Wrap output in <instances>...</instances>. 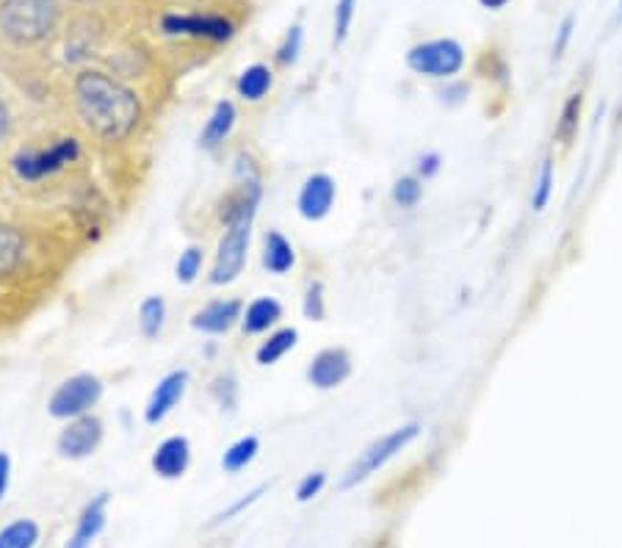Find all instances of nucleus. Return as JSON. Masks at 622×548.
<instances>
[{"mask_svg":"<svg viewBox=\"0 0 622 548\" xmlns=\"http://www.w3.org/2000/svg\"><path fill=\"white\" fill-rule=\"evenodd\" d=\"M84 123L103 139H119L139 123V101L130 89L103 73H84L75 84Z\"/></svg>","mask_w":622,"mask_h":548,"instance_id":"f257e3e1","label":"nucleus"},{"mask_svg":"<svg viewBox=\"0 0 622 548\" xmlns=\"http://www.w3.org/2000/svg\"><path fill=\"white\" fill-rule=\"evenodd\" d=\"M56 23L53 0H7L0 7V25L12 40L36 42Z\"/></svg>","mask_w":622,"mask_h":548,"instance_id":"f03ea898","label":"nucleus"},{"mask_svg":"<svg viewBox=\"0 0 622 548\" xmlns=\"http://www.w3.org/2000/svg\"><path fill=\"white\" fill-rule=\"evenodd\" d=\"M418 432H421V426L407 424V426H399V430L388 432V435L379 438V441H373L371 446H368L366 452L357 457V463L346 471L344 482H340V491H351V487H357L360 482H366L371 474H377V471L382 468V465H388L390 460L401 452V449H407L412 441H415Z\"/></svg>","mask_w":622,"mask_h":548,"instance_id":"7ed1b4c3","label":"nucleus"},{"mask_svg":"<svg viewBox=\"0 0 622 548\" xmlns=\"http://www.w3.org/2000/svg\"><path fill=\"white\" fill-rule=\"evenodd\" d=\"M252 219H255V213H246V217H239L233 219V222H228V233H224L222 244H219V255L211 272L213 286L233 283L241 274V268H244L246 250H250Z\"/></svg>","mask_w":622,"mask_h":548,"instance_id":"20e7f679","label":"nucleus"},{"mask_svg":"<svg viewBox=\"0 0 622 548\" xmlns=\"http://www.w3.org/2000/svg\"><path fill=\"white\" fill-rule=\"evenodd\" d=\"M407 64L415 70L418 75H429V78H451L465 64V51L456 40H432L415 45L407 53Z\"/></svg>","mask_w":622,"mask_h":548,"instance_id":"39448f33","label":"nucleus"},{"mask_svg":"<svg viewBox=\"0 0 622 548\" xmlns=\"http://www.w3.org/2000/svg\"><path fill=\"white\" fill-rule=\"evenodd\" d=\"M101 380L92 375H78L64 382V386L53 393L51 415H56V419H81V415H86L101 402Z\"/></svg>","mask_w":622,"mask_h":548,"instance_id":"423d86ee","label":"nucleus"},{"mask_svg":"<svg viewBox=\"0 0 622 548\" xmlns=\"http://www.w3.org/2000/svg\"><path fill=\"white\" fill-rule=\"evenodd\" d=\"M75 158H78V141L62 139L42 152H23V156H18L14 167H18L20 178L36 180L45 178V175L59 172V169H64L70 161H75Z\"/></svg>","mask_w":622,"mask_h":548,"instance_id":"0eeeda50","label":"nucleus"},{"mask_svg":"<svg viewBox=\"0 0 622 548\" xmlns=\"http://www.w3.org/2000/svg\"><path fill=\"white\" fill-rule=\"evenodd\" d=\"M103 438V424L95 415H81L59 438V452L70 460L89 457Z\"/></svg>","mask_w":622,"mask_h":548,"instance_id":"6e6552de","label":"nucleus"},{"mask_svg":"<svg viewBox=\"0 0 622 548\" xmlns=\"http://www.w3.org/2000/svg\"><path fill=\"white\" fill-rule=\"evenodd\" d=\"M351 375V358L346 349H324L321 355H316L307 371V380L321 391L340 386L346 377Z\"/></svg>","mask_w":622,"mask_h":548,"instance_id":"1a4fd4ad","label":"nucleus"},{"mask_svg":"<svg viewBox=\"0 0 622 548\" xmlns=\"http://www.w3.org/2000/svg\"><path fill=\"white\" fill-rule=\"evenodd\" d=\"M335 202V180L329 175H313V178L305 180L299 191V213L305 219H318L327 217L333 211Z\"/></svg>","mask_w":622,"mask_h":548,"instance_id":"9d476101","label":"nucleus"},{"mask_svg":"<svg viewBox=\"0 0 622 548\" xmlns=\"http://www.w3.org/2000/svg\"><path fill=\"white\" fill-rule=\"evenodd\" d=\"M186 382H189V375H186V371H172V375L164 377V380L158 382V388L152 391L150 402H147L145 410L147 424H158V421L167 419L169 410L183 399Z\"/></svg>","mask_w":622,"mask_h":548,"instance_id":"9b49d317","label":"nucleus"},{"mask_svg":"<svg viewBox=\"0 0 622 548\" xmlns=\"http://www.w3.org/2000/svg\"><path fill=\"white\" fill-rule=\"evenodd\" d=\"M106 504H108V493H101V496H95L89 504H86L78 524H75L73 537H70L64 548H92V542H95L97 537H101V531L106 529Z\"/></svg>","mask_w":622,"mask_h":548,"instance_id":"f8f14e48","label":"nucleus"},{"mask_svg":"<svg viewBox=\"0 0 622 548\" xmlns=\"http://www.w3.org/2000/svg\"><path fill=\"white\" fill-rule=\"evenodd\" d=\"M189 441H186L183 435H175L167 438V441L156 449V454H152V468H156V474L164 476V479H178V476H183L186 468H189Z\"/></svg>","mask_w":622,"mask_h":548,"instance_id":"ddd939ff","label":"nucleus"},{"mask_svg":"<svg viewBox=\"0 0 622 548\" xmlns=\"http://www.w3.org/2000/svg\"><path fill=\"white\" fill-rule=\"evenodd\" d=\"M164 29L169 34H189V36H205V40H230L233 34V25L222 18H180V14H172V18L164 20Z\"/></svg>","mask_w":622,"mask_h":548,"instance_id":"4468645a","label":"nucleus"},{"mask_svg":"<svg viewBox=\"0 0 622 548\" xmlns=\"http://www.w3.org/2000/svg\"><path fill=\"white\" fill-rule=\"evenodd\" d=\"M241 316L239 299H217V303L205 305L200 314L194 316L191 325L202 333H228L235 325V319Z\"/></svg>","mask_w":622,"mask_h":548,"instance_id":"2eb2a0df","label":"nucleus"},{"mask_svg":"<svg viewBox=\"0 0 622 548\" xmlns=\"http://www.w3.org/2000/svg\"><path fill=\"white\" fill-rule=\"evenodd\" d=\"M263 266L272 274H285L294 266V246L285 241L283 233L272 230L266 233V252H263Z\"/></svg>","mask_w":622,"mask_h":548,"instance_id":"dca6fc26","label":"nucleus"},{"mask_svg":"<svg viewBox=\"0 0 622 548\" xmlns=\"http://www.w3.org/2000/svg\"><path fill=\"white\" fill-rule=\"evenodd\" d=\"M283 316V308H280L277 299L272 297H261L255 299V303L246 308V316H244V333H250V336H255V333H263L268 330V327L274 325V322Z\"/></svg>","mask_w":622,"mask_h":548,"instance_id":"f3484780","label":"nucleus"},{"mask_svg":"<svg viewBox=\"0 0 622 548\" xmlns=\"http://www.w3.org/2000/svg\"><path fill=\"white\" fill-rule=\"evenodd\" d=\"M581 106H583V97L578 95V92L567 97V103L561 106L559 123H556V139H559V145L570 147L572 141H576L578 128H581Z\"/></svg>","mask_w":622,"mask_h":548,"instance_id":"a211bd4d","label":"nucleus"},{"mask_svg":"<svg viewBox=\"0 0 622 548\" xmlns=\"http://www.w3.org/2000/svg\"><path fill=\"white\" fill-rule=\"evenodd\" d=\"M235 125V108L233 103H219L217 112H213V117L208 119L205 130H202V147H217L219 141L228 139V134L233 130Z\"/></svg>","mask_w":622,"mask_h":548,"instance_id":"6ab92c4d","label":"nucleus"},{"mask_svg":"<svg viewBox=\"0 0 622 548\" xmlns=\"http://www.w3.org/2000/svg\"><path fill=\"white\" fill-rule=\"evenodd\" d=\"M36 540H40V526L29 518L0 529V548H34Z\"/></svg>","mask_w":622,"mask_h":548,"instance_id":"aec40b11","label":"nucleus"},{"mask_svg":"<svg viewBox=\"0 0 622 548\" xmlns=\"http://www.w3.org/2000/svg\"><path fill=\"white\" fill-rule=\"evenodd\" d=\"M257 449H261V443H257V438H241V441H235L233 446L224 452L222 457V468L228 471V474H239V471H244L246 465L255 460Z\"/></svg>","mask_w":622,"mask_h":548,"instance_id":"412c9836","label":"nucleus"},{"mask_svg":"<svg viewBox=\"0 0 622 548\" xmlns=\"http://www.w3.org/2000/svg\"><path fill=\"white\" fill-rule=\"evenodd\" d=\"M294 344H296L294 327H285V330L274 333V336L268 338V341L263 344L261 349H257V363H261V366L277 363V360L283 358L285 352H288V349H294Z\"/></svg>","mask_w":622,"mask_h":548,"instance_id":"4be33fe9","label":"nucleus"},{"mask_svg":"<svg viewBox=\"0 0 622 548\" xmlns=\"http://www.w3.org/2000/svg\"><path fill=\"white\" fill-rule=\"evenodd\" d=\"M268 86H272V73H268L266 67H261V64L246 70L239 81V92L241 97H246V101H261V97L268 92Z\"/></svg>","mask_w":622,"mask_h":548,"instance_id":"5701e85b","label":"nucleus"},{"mask_svg":"<svg viewBox=\"0 0 622 548\" xmlns=\"http://www.w3.org/2000/svg\"><path fill=\"white\" fill-rule=\"evenodd\" d=\"M164 319H167V305H164L161 297H150L141 303L139 325H141V333H145L147 338H156L158 333H161Z\"/></svg>","mask_w":622,"mask_h":548,"instance_id":"b1692460","label":"nucleus"},{"mask_svg":"<svg viewBox=\"0 0 622 548\" xmlns=\"http://www.w3.org/2000/svg\"><path fill=\"white\" fill-rule=\"evenodd\" d=\"M23 255V239L14 230L0 228V274H9Z\"/></svg>","mask_w":622,"mask_h":548,"instance_id":"393cba45","label":"nucleus"},{"mask_svg":"<svg viewBox=\"0 0 622 548\" xmlns=\"http://www.w3.org/2000/svg\"><path fill=\"white\" fill-rule=\"evenodd\" d=\"M550 194H554V161L545 158L542 169H539V178L534 183V194H531V208L534 211H545L550 202Z\"/></svg>","mask_w":622,"mask_h":548,"instance_id":"a878e982","label":"nucleus"},{"mask_svg":"<svg viewBox=\"0 0 622 548\" xmlns=\"http://www.w3.org/2000/svg\"><path fill=\"white\" fill-rule=\"evenodd\" d=\"M423 197V186L418 178H401L393 186V200L401 208H415Z\"/></svg>","mask_w":622,"mask_h":548,"instance_id":"bb28decb","label":"nucleus"},{"mask_svg":"<svg viewBox=\"0 0 622 548\" xmlns=\"http://www.w3.org/2000/svg\"><path fill=\"white\" fill-rule=\"evenodd\" d=\"M202 268V250L200 246H189L178 261V281L180 283H194V277Z\"/></svg>","mask_w":622,"mask_h":548,"instance_id":"cd10ccee","label":"nucleus"},{"mask_svg":"<svg viewBox=\"0 0 622 548\" xmlns=\"http://www.w3.org/2000/svg\"><path fill=\"white\" fill-rule=\"evenodd\" d=\"M357 0H338V7H335V42H344L346 36H349Z\"/></svg>","mask_w":622,"mask_h":548,"instance_id":"c85d7f7f","label":"nucleus"},{"mask_svg":"<svg viewBox=\"0 0 622 548\" xmlns=\"http://www.w3.org/2000/svg\"><path fill=\"white\" fill-rule=\"evenodd\" d=\"M263 493H266V485H257V487H255V491H250V493H246V496H244V498H239V502H235V504H230V507H228V509H222V513H219V515H217V520H213V524H224V520H230V518H235V515H241V513H244V509H246V507H252V504H255V502H257V498H261V496H263Z\"/></svg>","mask_w":622,"mask_h":548,"instance_id":"c756f323","label":"nucleus"},{"mask_svg":"<svg viewBox=\"0 0 622 548\" xmlns=\"http://www.w3.org/2000/svg\"><path fill=\"white\" fill-rule=\"evenodd\" d=\"M324 485H327V474H321V471L307 474L305 479L299 482V487H296V498H299V502H310V498H316L318 493L324 491Z\"/></svg>","mask_w":622,"mask_h":548,"instance_id":"7c9ffc66","label":"nucleus"},{"mask_svg":"<svg viewBox=\"0 0 622 548\" xmlns=\"http://www.w3.org/2000/svg\"><path fill=\"white\" fill-rule=\"evenodd\" d=\"M305 316L313 322H321L324 319V286L321 283H313L307 288V297H305Z\"/></svg>","mask_w":622,"mask_h":548,"instance_id":"2f4dec72","label":"nucleus"},{"mask_svg":"<svg viewBox=\"0 0 622 548\" xmlns=\"http://www.w3.org/2000/svg\"><path fill=\"white\" fill-rule=\"evenodd\" d=\"M572 29H576V18H572V14H567V18L561 20V25H559V34H556L554 59L565 56L567 45H570V40H572Z\"/></svg>","mask_w":622,"mask_h":548,"instance_id":"473e14b6","label":"nucleus"},{"mask_svg":"<svg viewBox=\"0 0 622 548\" xmlns=\"http://www.w3.org/2000/svg\"><path fill=\"white\" fill-rule=\"evenodd\" d=\"M299 45H302V29H291V36L288 42L283 45V51H280V64H294L296 56H299Z\"/></svg>","mask_w":622,"mask_h":548,"instance_id":"72a5a7b5","label":"nucleus"},{"mask_svg":"<svg viewBox=\"0 0 622 548\" xmlns=\"http://www.w3.org/2000/svg\"><path fill=\"white\" fill-rule=\"evenodd\" d=\"M418 172H421V178H432V175H437L440 172L437 152H429V156H423L421 161H418Z\"/></svg>","mask_w":622,"mask_h":548,"instance_id":"f704fd0d","label":"nucleus"},{"mask_svg":"<svg viewBox=\"0 0 622 548\" xmlns=\"http://www.w3.org/2000/svg\"><path fill=\"white\" fill-rule=\"evenodd\" d=\"M9 471H12V460H9V454H0V498L9 487Z\"/></svg>","mask_w":622,"mask_h":548,"instance_id":"c9c22d12","label":"nucleus"},{"mask_svg":"<svg viewBox=\"0 0 622 548\" xmlns=\"http://www.w3.org/2000/svg\"><path fill=\"white\" fill-rule=\"evenodd\" d=\"M484 9H489V12H498V9H504L509 0H478Z\"/></svg>","mask_w":622,"mask_h":548,"instance_id":"e433bc0d","label":"nucleus"},{"mask_svg":"<svg viewBox=\"0 0 622 548\" xmlns=\"http://www.w3.org/2000/svg\"><path fill=\"white\" fill-rule=\"evenodd\" d=\"M7 134V108L0 106V136Z\"/></svg>","mask_w":622,"mask_h":548,"instance_id":"4c0bfd02","label":"nucleus"},{"mask_svg":"<svg viewBox=\"0 0 622 548\" xmlns=\"http://www.w3.org/2000/svg\"><path fill=\"white\" fill-rule=\"evenodd\" d=\"M620 14H622V0H620Z\"/></svg>","mask_w":622,"mask_h":548,"instance_id":"58836bf2","label":"nucleus"}]
</instances>
